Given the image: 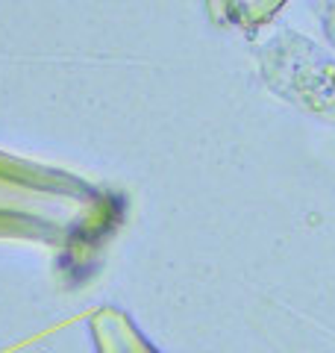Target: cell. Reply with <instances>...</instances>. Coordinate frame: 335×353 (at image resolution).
Returning a JSON list of instances; mask_svg holds the SVG:
<instances>
[]
</instances>
